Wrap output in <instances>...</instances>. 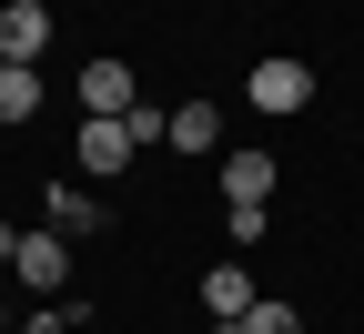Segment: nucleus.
<instances>
[{
    "label": "nucleus",
    "mask_w": 364,
    "mask_h": 334,
    "mask_svg": "<svg viewBox=\"0 0 364 334\" xmlns=\"http://www.w3.org/2000/svg\"><path fill=\"white\" fill-rule=\"evenodd\" d=\"M223 142V112L213 102H172V152H213Z\"/></svg>",
    "instance_id": "6e6552de"
},
{
    "label": "nucleus",
    "mask_w": 364,
    "mask_h": 334,
    "mask_svg": "<svg viewBox=\"0 0 364 334\" xmlns=\"http://www.w3.org/2000/svg\"><path fill=\"white\" fill-rule=\"evenodd\" d=\"M223 233H233V244H263L273 213H263V203H223Z\"/></svg>",
    "instance_id": "f8f14e48"
},
{
    "label": "nucleus",
    "mask_w": 364,
    "mask_h": 334,
    "mask_svg": "<svg viewBox=\"0 0 364 334\" xmlns=\"http://www.w3.org/2000/svg\"><path fill=\"white\" fill-rule=\"evenodd\" d=\"M51 233H102V203H91V193H61V182H51Z\"/></svg>",
    "instance_id": "9d476101"
},
{
    "label": "nucleus",
    "mask_w": 364,
    "mask_h": 334,
    "mask_svg": "<svg viewBox=\"0 0 364 334\" xmlns=\"http://www.w3.org/2000/svg\"><path fill=\"white\" fill-rule=\"evenodd\" d=\"M273 152H223V203H273Z\"/></svg>",
    "instance_id": "0eeeda50"
},
{
    "label": "nucleus",
    "mask_w": 364,
    "mask_h": 334,
    "mask_svg": "<svg viewBox=\"0 0 364 334\" xmlns=\"http://www.w3.org/2000/svg\"><path fill=\"white\" fill-rule=\"evenodd\" d=\"M41 112V61H11L0 71V122H31Z\"/></svg>",
    "instance_id": "1a4fd4ad"
},
{
    "label": "nucleus",
    "mask_w": 364,
    "mask_h": 334,
    "mask_svg": "<svg viewBox=\"0 0 364 334\" xmlns=\"http://www.w3.org/2000/svg\"><path fill=\"white\" fill-rule=\"evenodd\" d=\"M0 11H11V0H0Z\"/></svg>",
    "instance_id": "4468645a"
},
{
    "label": "nucleus",
    "mask_w": 364,
    "mask_h": 334,
    "mask_svg": "<svg viewBox=\"0 0 364 334\" xmlns=\"http://www.w3.org/2000/svg\"><path fill=\"white\" fill-rule=\"evenodd\" d=\"M81 122H122V112H142V81H132V61H81Z\"/></svg>",
    "instance_id": "f257e3e1"
},
{
    "label": "nucleus",
    "mask_w": 364,
    "mask_h": 334,
    "mask_svg": "<svg viewBox=\"0 0 364 334\" xmlns=\"http://www.w3.org/2000/svg\"><path fill=\"white\" fill-rule=\"evenodd\" d=\"M233 334H304V314H294V304H284V294H263V304H253V314H243V324H233Z\"/></svg>",
    "instance_id": "9b49d317"
},
{
    "label": "nucleus",
    "mask_w": 364,
    "mask_h": 334,
    "mask_svg": "<svg viewBox=\"0 0 364 334\" xmlns=\"http://www.w3.org/2000/svg\"><path fill=\"white\" fill-rule=\"evenodd\" d=\"M253 304H263V294H253V273H243V263H233V254H223V263H213V273H203V314H213V324H223V334H233V324H243V314H253Z\"/></svg>",
    "instance_id": "7ed1b4c3"
},
{
    "label": "nucleus",
    "mask_w": 364,
    "mask_h": 334,
    "mask_svg": "<svg viewBox=\"0 0 364 334\" xmlns=\"http://www.w3.org/2000/svg\"><path fill=\"white\" fill-rule=\"evenodd\" d=\"M243 102H253V112H273V122H294V112L314 102V71L273 51V61H253V81H243Z\"/></svg>",
    "instance_id": "f03ea898"
},
{
    "label": "nucleus",
    "mask_w": 364,
    "mask_h": 334,
    "mask_svg": "<svg viewBox=\"0 0 364 334\" xmlns=\"http://www.w3.org/2000/svg\"><path fill=\"white\" fill-rule=\"evenodd\" d=\"M61 244H71V233H51V223L21 233V263H11V273L31 283V294H61V273H71V254H61Z\"/></svg>",
    "instance_id": "39448f33"
},
{
    "label": "nucleus",
    "mask_w": 364,
    "mask_h": 334,
    "mask_svg": "<svg viewBox=\"0 0 364 334\" xmlns=\"http://www.w3.org/2000/svg\"><path fill=\"white\" fill-rule=\"evenodd\" d=\"M0 263H21V233H11V223H0Z\"/></svg>",
    "instance_id": "ddd939ff"
},
{
    "label": "nucleus",
    "mask_w": 364,
    "mask_h": 334,
    "mask_svg": "<svg viewBox=\"0 0 364 334\" xmlns=\"http://www.w3.org/2000/svg\"><path fill=\"white\" fill-rule=\"evenodd\" d=\"M142 142H132V112L122 122H81V172H132Z\"/></svg>",
    "instance_id": "423d86ee"
},
{
    "label": "nucleus",
    "mask_w": 364,
    "mask_h": 334,
    "mask_svg": "<svg viewBox=\"0 0 364 334\" xmlns=\"http://www.w3.org/2000/svg\"><path fill=\"white\" fill-rule=\"evenodd\" d=\"M51 51V0H11L0 11V61H41Z\"/></svg>",
    "instance_id": "20e7f679"
}]
</instances>
